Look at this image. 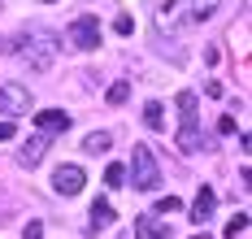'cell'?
Wrapping results in <instances>:
<instances>
[{"mask_svg":"<svg viewBox=\"0 0 252 239\" xmlns=\"http://www.w3.org/2000/svg\"><path fill=\"white\" fill-rule=\"evenodd\" d=\"M222 0H170L161 13H157V27L161 30H178V27H200L218 13Z\"/></svg>","mask_w":252,"mask_h":239,"instance_id":"1","label":"cell"},{"mask_svg":"<svg viewBox=\"0 0 252 239\" xmlns=\"http://www.w3.org/2000/svg\"><path fill=\"white\" fill-rule=\"evenodd\" d=\"M18 44H22V57L35 65V70H48L52 57H57V48H61V35L48 30V27H26Z\"/></svg>","mask_w":252,"mask_h":239,"instance_id":"2","label":"cell"},{"mask_svg":"<svg viewBox=\"0 0 252 239\" xmlns=\"http://www.w3.org/2000/svg\"><path fill=\"white\" fill-rule=\"evenodd\" d=\"M130 187L135 191H157L161 187V165H157L148 144H135L130 148Z\"/></svg>","mask_w":252,"mask_h":239,"instance_id":"3","label":"cell"},{"mask_svg":"<svg viewBox=\"0 0 252 239\" xmlns=\"http://www.w3.org/2000/svg\"><path fill=\"white\" fill-rule=\"evenodd\" d=\"M178 113H183V131H178V148L183 152H200V118H196V91H178Z\"/></svg>","mask_w":252,"mask_h":239,"instance_id":"4","label":"cell"},{"mask_svg":"<svg viewBox=\"0 0 252 239\" xmlns=\"http://www.w3.org/2000/svg\"><path fill=\"white\" fill-rule=\"evenodd\" d=\"M70 44H74L78 53L100 48V22H96V13H83V18L70 22Z\"/></svg>","mask_w":252,"mask_h":239,"instance_id":"5","label":"cell"},{"mask_svg":"<svg viewBox=\"0 0 252 239\" xmlns=\"http://www.w3.org/2000/svg\"><path fill=\"white\" fill-rule=\"evenodd\" d=\"M31 91H26L22 83H0V113L4 118H26L31 113Z\"/></svg>","mask_w":252,"mask_h":239,"instance_id":"6","label":"cell"},{"mask_svg":"<svg viewBox=\"0 0 252 239\" xmlns=\"http://www.w3.org/2000/svg\"><path fill=\"white\" fill-rule=\"evenodd\" d=\"M83 187H87L83 165H57V170H52V191H57V196H78Z\"/></svg>","mask_w":252,"mask_h":239,"instance_id":"7","label":"cell"},{"mask_svg":"<svg viewBox=\"0 0 252 239\" xmlns=\"http://www.w3.org/2000/svg\"><path fill=\"white\" fill-rule=\"evenodd\" d=\"M35 126H39V135H65L74 126V118L65 109H44V113H35Z\"/></svg>","mask_w":252,"mask_h":239,"instance_id":"8","label":"cell"},{"mask_svg":"<svg viewBox=\"0 0 252 239\" xmlns=\"http://www.w3.org/2000/svg\"><path fill=\"white\" fill-rule=\"evenodd\" d=\"M170 235V222H161L157 213H139L135 217V239H165Z\"/></svg>","mask_w":252,"mask_h":239,"instance_id":"9","label":"cell"},{"mask_svg":"<svg viewBox=\"0 0 252 239\" xmlns=\"http://www.w3.org/2000/svg\"><path fill=\"white\" fill-rule=\"evenodd\" d=\"M213 209H218V196H213V187H200V191H196V200H191V222L204 231V222L213 217Z\"/></svg>","mask_w":252,"mask_h":239,"instance_id":"10","label":"cell"},{"mask_svg":"<svg viewBox=\"0 0 252 239\" xmlns=\"http://www.w3.org/2000/svg\"><path fill=\"white\" fill-rule=\"evenodd\" d=\"M44 152H48V135H35V139H31V144H26L22 152H18V161H22L26 170H35V165H39V161H44Z\"/></svg>","mask_w":252,"mask_h":239,"instance_id":"11","label":"cell"},{"mask_svg":"<svg viewBox=\"0 0 252 239\" xmlns=\"http://www.w3.org/2000/svg\"><path fill=\"white\" fill-rule=\"evenodd\" d=\"M104 226H113V205H109V200H96V205H92V235L104 231Z\"/></svg>","mask_w":252,"mask_h":239,"instance_id":"12","label":"cell"},{"mask_svg":"<svg viewBox=\"0 0 252 239\" xmlns=\"http://www.w3.org/2000/svg\"><path fill=\"white\" fill-rule=\"evenodd\" d=\"M109 144H113L109 131H92L87 139H83V152H109Z\"/></svg>","mask_w":252,"mask_h":239,"instance_id":"13","label":"cell"},{"mask_svg":"<svg viewBox=\"0 0 252 239\" xmlns=\"http://www.w3.org/2000/svg\"><path fill=\"white\" fill-rule=\"evenodd\" d=\"M161 113H165V109L157 105V100H148V105H144V122H148L152 131H161V126H165V118H161Z\"/></svg>","mask_w":252,"mask_h":239,"instance_id":"14","label":"cell"},{"mask_svg":"<svg viewBox=\"0 0 252 239\" xmlns=\"http://www.w3.org/2000/svg\"><path fill=\"white\" fill-rule=\"evenodd\" d=\"M130 100V83H113L109 87V105H126Z\"/></svg>","mask_w":252,"mask_h":239,"instance_id":"15","label":"cell"},{"mask_svg":"<svg viewBox=\"0 0 252 239\" xmlns=\"http://www.w3.org/2000/svg\"><path fill=\"white\" fill-rule=\"evenodd\" d=\"M244 231H248V213H235V217H230V222H226V239L244 235Z\"/></svg>","mask_w":252,"mask_h":239,"instance_id":"16","label":"cell"},{"mask_svg":"<svg viewBox=\"0 0 252 239\" xmlns=\"http://www.w3.org/2000/svg\"><path fill=\"white\" fill-rule=\"evenodd\" d=\"M104 183H109V187H122V183H126V165H118V161H113V165L104 170Z\"/></svg>","mask_w":252,"mask_h":239,"instance_id":"17","label":"cell"},{"mask_svg":"<svg viewBox=\"0 0 252 239\" xmlns=\"http://www.w3.org/2000/svg\"><path fill=\"white\" fill-rule=\"evenodd\" d=\"M165 213H178V200H174V196H161V200H157V217H165Z\"/></svg>","mask_w":252,"mask_h":239,"instance_id":"18","label":"cell"},{"mask_svg":"<svg viewBox=\"0 0 252 239\" xmlns=\"http://www.w3.org/2000/svg\"><path fill=\"white\" fill-rule=\"evenodd\" d=\"M113 30H118V35H130V30H135V18H130V13H122V18L113 22Z\"/></svg>","mask_w":252,"mask_h":239,"instance_id":"19","label":"cell"},{"mask_svg":"<svg viewBox=\"0 0 252 239\" xmlns=\"http://www.w3.org/2000/svg\"><path fill=\"white\" fill-rule=\"evenodd\" d=\"M22 239H44V222H26Z\"/></svg>","mask_w":252,"mask_h":239,"instance_id":"20","label":"cell"},{"mask_svg":"<svg viewBox=\"0 0 252 239\" xmlns=\"http://www.w3.org/2000/svg\"><path fill=\"white\" fill-rule=\"evenodd\" d=\"M204 96H213V100H222V96H226V87H222V83H209V87H204Z\"/></svg>","mask_w":252,"mask_h":239,"instance_id":"21","label":"cell"},{"mask_svg":"<svg viewBox=\"0 0 252 239\" xmlns=\"http://www.w3.org/2000/svg\"><path fill=\"white\" fill-rule=\"evenodd\" d=\"M13 135H18V126H13V122H0V139H13Z\"/></svg>","mask_w":252,"mask_h":239,"instance_id":"22","label":"cell"},{"mask_svg":"<svg viewBox=\"0 0 252 239\" xmlns=\"http://www.w3.org/2000/svg\"><path fill=\"white\" fill-rule=\"evenodd\" d=\"M191 239H209V231H196V235H191Z\"/></svg>","mask_w":252,"mask_h":239,"instance_id":"23","label":"cell"},{"mask_svg":"<svg viewBox=\"0 0 252 239\" xmlns=\"http://www.w3.org/2000/svg\"><path fill=\"white\" fill-rule=\"evenodd\" d=\"M39 4H57V0H39Z\"/></svg>","mask_w":252,"mask_h":239,"instance_id":"24","label":"cell"},{"mask_svg":"<svg viewBox=\"0 0 252 239\" xmlns=\"http://www.w3.org/2000/svg\"><path fill=\"white\" fill-rule=\"evenodd\" d=\"M0 48H4V44H0Z\"/></svg>","mask_w":252,"mask_h":239,"instance_id":"25","label":"cell"}]
</instances>
